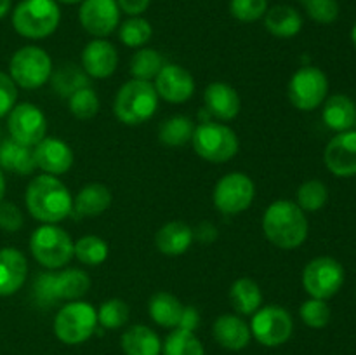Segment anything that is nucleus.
Here are the masks:
<instances>
[{
    "instance_id": "nucleus-1",
    "label": "nucleus",
    "mask_w": 356,
    "mask_h": 355,
    "mask_svg": "<svg viewBox=\"0 0 356 355\" xmlns=\"http://www.w3.org/2000/svg\"><path fill=\"white\" fill-rule=\"evenodd\" d=\"M24 202L28 212L45 225L63 221L73 209L68 187L52 174L33 178L24 194Z\"/></svg>"
},
{
    "instance_id": "nucleus-2",
    "label": "nucleus",
    "mask_w": 356,
    "mask_h": 355,
    "mask_svg": "<svg viewBox=\"0 0 356 355\" xmlns=\"http://www.w3.org/2000/svg\"><path fill=\"white\" fill-rule=\"evenodd\" d=\"M264 235L280 249H298L308 237L305 211L292 200H277L266 209L263 218Z\"/></svg>"
},
{
    "instance_id": "nucleus-3",
    "label": "nucleus",
    "mask_w": 356,
    "mask_h": 355,
    "mask_svg": "<svg viewBox=\"0 0 356 355\" xmlns=\"http://www.w3.org/2000/svg\"><path fill=\"white\" fill-rule=\"evenodd\" d=\"M159 108V94L148 80L132 79L118 89L113 111L125 125H139L155 115Z\"/></svg>"
},
{
    "instance_id": "nucleus-4",
    "label": "nucleus",
    "mask_w": 356,
    "mask_h": 355,
    "mask_svg": "<svg viewBox=\"0 0 356 355\" xmlns=\"http://www.w3.org/2000/svg\"><path fill=\"white\" fill-rule=\"evenodd\" d=\"M90 287L89 275L79 268H66L63 271H44L38 274L33 284V294L44 306L56 305L59 299L82 298Z\"/></svg>"
},
{
    "instance_id": "nucleus-5",
    "label": "nucleus",
    "mask_w": 356,
    "mask_h": 355,
    "mask_svg": "<svg viewBox=\"0 0 356 355\" xmlns=\"http://www.w3.org/2000/svg\"><path fill=\"white\" fill-rule=\"evenodd\" d=\"M61 10L54 0H21L13 13V26L21 37L40 40L58 28Z\"/></svg>"
},
{
    "instance_id": "nucleus-6",
    "label": "nucleus",
    "mask_w": 356,
    "mask_h": 355,
    "mask_svg": "<svg viewBox=\"0 0 356 355\" xmlns=\"http://www.w3.org/2000/svg\"><path fill=\"white\" fill-rule=\"evenodd\" d=\"M193 150L207 162H228L238 152V138L228 125L218 122H202L191 136Z\"/></svg>"
},
{
    "instance_id": "nucleus-7",
    "label": "nucleus",
    "mask_w": 356,
    "mask_h": 355,
    "mask_svg": "<svg viewBox=\"0 0 356 355\" xmlns=\"http://www.w3.org/2000/svg\"><path fill=\"white\" fill-rule=\"evenodd\" d=\"M30 249L35 260L45 268L58 270L73 258V242L68 233L56 225H42L30 239Z\"/></svg>"
},
{
    "instance_id": "nucleus-8",
    "label": "nucleus",
    "mask_w": 356,
    "mask_h": 355,
    "mask_svg": "<svg viewBox=\"0 0 356 355\" xmlns=\"http://www.w3.org/2000/svg\"><path fill=\"white\" fill-rule=\"evenodd\" d=\"M97 324V312L86 301H72L63 306L54 319V333L66 345L83 343L92 336Z\"/></svg>"
},
{
    "instance_id": "nucleus-9",
    "label": "nucleus",
    "mask_w": 356,
    "mask_h": 355,
    "mask_svg": "<svg viewBox=\"0 0 356 355\" xmlns=\"http://www.w3.org/2000/svg\"><path fill=\"white\" fill-rule=\"evenodd\" d=\"M10 79L23 89H38L51 80L52 61L47 52L35 45H26L10 58Z\"/></svg>"
},
{
    "instance_id": "nucleus-10",
    "label": "nucleus",
    "mask_w": 356,
    "mask_h": 355,
    "mask_svg": "<svg viewBox=\"0 0 356 355\" xmlns=\"http://www.w3.org/2000/svg\"><path fill=\"white\" fill-rule=\"evenodd\" d=\"M344 268L336 258L318 256L309 261L302 271V285L312 298L329 299L341 291L344 284Z\"/></svg>"
},
{
    "instance_id": "nucleus-11",
    "label": "nucleus",
    "mask_w": 356,
    "mask_h": 355,
    "mask_svg": "<svg viewBox=\"0 0 356 355\" xmlns=\"http://www.w3.org/2000/svg\"><path fill=\"white\" fill-rule=\"evenodd\" d=\"M289 100L298 110L313 111L329 94V79L316 66H302L289 82Z\"/></svg>"
},
{
    "instance_id": "nucleus-12",
    "label": "nucleus",
    "mask_w": 356,
    "mask_h": 355,
    "mask_svg": "<svg viewBox=\"0 0 356 355\" xmlns=\"http://www.w3.org/2000/svg\"><path fill=\"white\" fill-rule=\"evenodd\" d=\"M294 322L291 313L277 305H268L257 310L252 317L250 333L264 347H280L292 336Z\"/></svg>"
},
{
    "instance_id": "nucleus-13",
    "label": "nucleus",
    "mask_w": 356,
    "mask_h": 355,
    "mask_svg": "<svg viewBox=\"0 0 356 355\" xmlns=\"http://www.w3.org/2000/svg\"><path fill=\"white\" fill-rule=\"evenodd\" d=\"M252 180L243 173H229L214 188V205L222 214H238L250 207L254 200Z\"/></svg>"
},
{
    "instance_id": "nucleus-14",
    "label": "nucleus",
    "mask_w": 356,
    "mask_h": 355,
    "mask_svg": "<svg viewBox=\"0 0 356 355\" xmlns=\"http://www.w3.org/2000/svg\"><path fill=\"white\" fill-rule=\"evenodd\" d=\"M10 138L24 146H37L47 132L44 113L31 103H21L9 111Z\"/></svg>"
},
{
    "instance_id": "nucleus-15",
    "label": "nucleus",
    "mask_w": 356,
    "mask_h": 355,
    "mask_svg": "<svg viewBox=\"0 0 356 355\" xmlns=\"http://www.w3.org/2000/svg\"><path fill=\"white\" fill-rule=\"evenodd\" d=\"M79 19L87 33L104 38L117 30L120 23V7L117 0H83Z\"/></svg>"
},
{
    "instance_id": "nucleus-16",
    "label": "nucleus",
    "mask_w": 356,
    "mask_h": 355,
    "mask_svg": "<svg viewBox=\"0 0 356 355\" xmlns=\"http://www.w3.org/2000/svg\"><path fill=\"white\" fill-rule=\"evenodd\" d=\"M323 162L334 176H356V131L337 132V136L327 143Z\"/></svg>"
},
{
    "instance_id": "nucleus-17",
    "label": "nucleus",
    "mask_w": 356,
    "mask_h": 355,
    "mask_svg": "<svg viewBox=\"0 0 356 355\" xmlns=\"http://www.w3.org/2000/svg\"><path fill=\"white\" fill-rule=\"evenodd\" d=\"M155 89L159 97L169 103H184L195 93V80L186 68L179 65H163L155 77Z\"/></svg>"
},
{
    "instance_id": "nucleus-18",
    "label": "nucleus",
    "mask_w": 356,
    "mask_h": 355,
    "mask_svg": "<svg viewBox=\"0 0 356 355\" xmlns=\"http://www.w3.org/2000/svg\"><path fill=\"white\" fill-rule=\"evenodd\" d=\"M118 66V52L104 38H94L82 52V68L92 79H108Z\"/></svg>"
},
{
    "instance_id": "nucleus-19",
    "label": "nucleus",
    "mask_w": 356,
    "mask_h": 355,
    "mask_svg": "<svg viewBox=\"0 0 356 355\" xmlns=\"http://www.w3.org/2000/svg\"><path fill=\"white\" fill-rule=\"evenodd\" d=\"M35 164L45 174L59 176L73 166V152L58 138H44L33 150Z\"/></svg>"
},
{
    "instance_id": "nucleus-20",
    "label": "nucleus",
    "mask_w": 356,
    "mask_h": 355,
    "mask_svg": "<svg viewBox=\"0 0 356 355\" xmlns=\"http://www.w3.org/2000/svg\"><path fill=\"white\" fill-rule=\"evenodd\" d=\"M28 275L26 258L13 247L0 249V296H10L23 287Z\"/></svg>"
},
{
    "instance_id": "nucleus-21",
    "label": "nucleus",
    "mask_w": 356,
    "mask_h": 355,
    "mask_svg": "<svg viewBox=\"0 0 356 355\" xmlns=\"http://www.w3.org/2000/svg\"><path fill=\"white\" fill-rule=\"evenodd\" d=\"M204 101L209 113L225 122L233 120L238 115L240 106H242L238 93L225 82H212L205 89Z\"/></svg>"
},
{
    "instance_id": "nucleus-22",
    "label": "nucleus",
    "mask_w": 356,
    "mask_h": 355,
    "mask_svg": "<svg viewBox=\"0 0 356 355\" xmlns=\"http://www.w3.org/2000/svg\"><path fill=\"white\" fill-rule=\"evenodd\" d=\"M216 341L228 350H242L250 341V327L242 317L225 313L219 317L212 327Z\"/></svg>"
},
{
    "instance_id": "nucleus-23",
    "label": "nucleus",
    "mask_w": 356,
    "mask_h": 355,
    "mask_svg": "<svg viewBox=\"0 0 356 355\" xmlns=\"http://www.w3.org/2000/svg\"><path fill=\"white\" fill-rule=\"evenodd\" d=\"M322 118L329 129L336 132L351 131L356 124V104L346 94H332L323 104Z\"/></svg>"
},
{
    "instance_id": "nucleus-24",
    "label": "nucleus",
    "mask_w": 356,
    "mask_h": 355,
    "mask_svg": "<svg viewBox=\"0 0 356 355\" xmlns=\"http://www.w3.org/2000/svg\"><path fill=\"white\" fill-rule=\"evenodd\" d=\"M193 240V230L183 221H169L156 232L155 242L160 253L167 256H179L186 253Z\"/></svg>"
},
{
    "instance_id": "nucleus-25",
    "label": "nucleus",
    "mask_w": 356,
    "mask_h": 355,
    "mask_svg": "<svg viewBox=\"0 0 356 355\" xmlns=\"http://www.w3.org/2000/svg\"><path fill=\"white\" fill-rule=\"evenodd\" d=\"M264 26L278 38H292L301 31L302 16L291 6H275L264 14Z\"/></svg>"
},
{
    "instance_id": "nucleus-26",
    "label": "nucleus",
    "mask_w": 356,
    "mask_h": 355,
    "mask_svg": "<svg viewBox=\"0 0 356 355\" xmlns=\"http://www.w3.org/2000/svg\"><path fill=\"white\" fill-rule=\"evenodd\" d=\"M111 205L110 188L101 183H90L79 191L73 200V209L83 218L99 216Z\"/></svg>"
},
{
    "instance_id": "nucleus-27",
    "label": "nucleus",
    "mask_w": 356,
    "mask_h": 355,
    "mask_svg": "<svg viewBox=\"0 0 356 355\" xmlns=\"http://www.w3.org/2000/svg\"><path fill=\"white\" fill-rule=\"evenodd\" d=\"M125 355H160L162 343L155 331L146 326H132L122 336Z\"/></svg>"
},
{
    "instance_id": "nucleus-28",
    "label": "nucleus",
    "mask_w": 356,
    "mask_h": 355,
    "mask_svg": "<svg viewBox=\"0 0 356 355\" xmlns=\"http://www.w3.org/2000/svg\"><path fill=\"white\" fill-rule=\"evenodd\" d=\"M232 305L240 315H254L261 308L263 303V292L257 282L252 278L242 277L233 282L232 291H229Z\"/></svg>"
},
{
    "instance_id": "nucleus-29",
    "label": "nucleus",
    "mask_w": 356,
    "mask_h": 355,
    "mask_svg": "<svg viewBox=\"0 0 356 355\" xmlns=\"http://www.w3.org/2000/svg\"><path fill=\"white\" fill-rule=\"evenodd\" d=\"M0 166L10 173L31 174L37 167L33 150H30V146L19 145L14 139H7L0 145Z\"/></svg>"
},
{
    "instance_id": "nucleus-30",
    "label": "nucleus",
    "mask_w": 356,
    "mask_h": 355,
    "mask_svg": "<svg viewBox=\"0 0 356 355\" xmlns=\"http://www.w3.org/2000/svg\"><path fill=\"white\" fill-rule=\"evenodd\" d=\"M148 310L152 319L159 326L177 327L179 326L181 315H183V303L170 292H155L148 303Z\"/></svg>"
},
{
    "instance_id": "nucleus-31",
    "label": "nucleus",
    "mask_w": 356,
    "mask_h": 355,
    "mask_svg": "<svg viewBox=\"0 0 356 355\" xmlns=\"http://www.w3.org/2000/svg\"><path fill=\"white\" fill-rule=\"evenodd\" d=\"M52 87L63 97H70L79 89L89 87V75L76 65H63L52 73Z\"/></svg>"
},
{
    "instance_id": "nucleus-32",
    "label": "nucleus",
    "mask_w": 356,
    "mask_h": 355,
    "mask_svg": "<svg viewBox=\"0 0 356 355\" xmlns=\"http://www.w3.org/2000/svg\"><path fill=\"white\" fill-rule=\"evenodd\" d=\"M193 131L195 127L191 118L184 117V115H174L160 125L159 139L167 146H183L191 141Z\"/></svg>"
},
{
    "instance_id": "nucleus-33",
    "label": "nucleus",
    "mask_w": 356,
    "mask_h": 355,
    "mask_svg": "<svg viewBox=\"0 0 356 355\" xmlns=\"http://www.w3.org/2000/svg\"><path fill=\"white\" fill-rule=\"evenodd\" d=\"M73 256H76L80 263L89 265V267H97V265L106 261L108 244L96 235L80 237L73 244Z\"/></svg>"
},
{
    "instance_id": "nucleus-34",
    "label": "nucleus",
    "mask_w": 356,
    "mask_h": 355,
    "mask_svg": "<svg viewBox=\"0 0 356 355\" xmlns=\"http://www.w3.org/2000/svg\"><path fill=\"white\" fill-rule=\"evenodd\" d=\"M165 355H205L200 340L193 334V331H186L177 327L176 331L167 336L163 343Z\"/></svg>"
},
{
    "instance_id": "nucleus-35",
    "label": "nucleus",
    "mask_w": 356,
    "mask_h": 355,
    "mask_svg": "<svg viewBox=\"0 0 356 355\" xmlns=\"http://www.w3.org/2000/svg\"><path fill=\"white\" fill-rule=\"evenodd\" d=\"M163 59L155 49H141L131 59V73L138 80H152L159 75Z\"/></svg>"
},
{
    "instance_id": "nucleus-36",
    "label": "nucleus",
    "mask_w": 356,
    "mask_h": 355,
    "mask_svg": "<svg viewBox=\"0 0 356 355\" xmlns=\"http://www.w3.org/2000/svg\"><path fill=\"white\" fill-rule=\"evenodd\" d=\"M327 200H329V190H327L325 183L320 180H309L299 187L298 202L296 204L302 211L315 212L320 211L327 204Z\"/></svg>"
},
{
    "instance_id": "nucleus-37",
    "label": "nucleus",
    "mask_w": 356,
    "mask_h": 355,
    "mask_svg": "<svg viewBox=\"0 0 356 355\" xmlns=\"http://www.w3.org/2000/svg\"><path fill=\"white\" fill-rule=\"evenodd\" d=\"M153 35V28L149 21L145 17L132 16L127 21H124L118 31V37L127 47H141L146 42H149Z\"/></svg>"
},
{
    "instance_id": "nucleus-38",
    "label": "nucleus",
    "mask_w": 356,
    "mask_h": 355,
    "mask_svg": "<svg viewBox=\"0 0 356 355\" xmlns=\"http://www.w3.org/2000/svg\"><path fill=\"white\" fill-rule=\"evenodd\" d=\"M70 100V111L79 120H89L99 111V97L90 87H83L73 93Z\"/></svg>"
},
{
    "instance_id": "nucleus-39",
    "label": "nucleus",
    "mask_w": 356,
    "mask_h": 355,
    "mask_svg": "<svg viewBox=\"0 0 356 355\" xmlns=\"http://www.w3.org/2000/svg\"><path fill=\"white\" fill-rule=\"evenodd\" d=\"M129 320V306L124 299H108L97 312V322L106 329H118Z\"/></svg>"
},
{
    "instance_id": "nucleus-40",
    "label": "nucleus",
    "mask_w": 356,
    "mask_h": 355,
    "mask_svg": "<svg viewBox=\"0 0 356 355\" xmlns=\"http://www.w3.org/2000/svg\"><path fill=\"white\" fill-rule=\"evenodd\" d=\"M299 313H301L302 322L313 329H322L330 322V306L327 305L325 299H308L302 303Z\"/></svg>"
},
{
    "instance_id": "nucleus-41",
    "label": "nucleus",
    "mask_w": 356,
    "mask_h": 355,
    "mask_svg": "<svg viewBox=\"0 0 356 355\" xmlns=\"http://www.w3.org/2000/svg\"><path fill=\"white\" fill-rule=\"evenodd\" d=\"M268 10V0H232L229 13L242 23H254L261 19Z\"/></svg>"
},
{
    "instance_id": "nucleus-42",
    "label": "nucleus",
    "mask_w": 356,
    "mask_h": 355,
    "mask_svg": "<svg viewBox=\"0 0 356 355\" xmlns=\"http://www.w3.org/2000/svg\"><path fill=\"white\" fill-rule=\"evenodd\" d=\"M308 16L320 24H332L339 17L337 0H302Z\"/></svg>"
},
{
    "instance_id": "nucleus-43",
    "label": "nucleus",
    "mask_w": 356,
    "mask_h": 355,
    "mask_svg": "<svg viewBox=\"0 0 356 355\" xmlns=\"http://www.w3.org/2000/svg\"><path fill=\"white\" fill-rule=\"evenodd\" d=\"M23 226V214L13 202H0V228L6 232H17Z\"/></svg>"
},
{
    "instance_id": "nucleus-44",
    "label": "nucleus",
    "mask_w": 356,
    "mask_h": 355,
    "mask_svg": "<svg viewBox=\"0 0 356 355\" xmlns=\"http://www.w3.org/2000/svg\"><path fill=\"white\" fill-rule=\"evenodd\" d=\"M17 97V89L14 80L9 75L0 72V118L9 113L14 108Z\"/></svg>"
},
{
    "instance_id": "nucleus-45",
    "label": "nucleus",
    "mask_w": 356,
    "mask_h": 355,
    "mask_svg": "<svg viewBox=\"0 0 356 355\" xmlns=\"http://www.w3.org/2000/svg\"><path fill=\"white\" fill-rule=\"evenodd\" d=\"M152 0H117L120 10H124L129 16H139L149 7Z\"/></svg>"
},
{
    "instance_id": "nucleus-46",
    "label": "nucleus",
    "mask_w": 356,
    "mask_h": 355,
    "mask_svg": "<svg viewBox=\"0 0 356 355\" xmlns=\"http://www.w3.org/2000/svg\"><path fill=\"white\" fill-rule=\"evenodd\" d=\"M198 322H200V317H198V312L193 308V306H184L183 315H181L179 326L181 329L186 331H195L198 327Z\"/></svg>"
},
{
    "instance_id": "nucleus-47",
    "label": "nucleus",
    "mask_w": 356,
    "mask_h": 355,
    "mask_svg": "<svg viewBox=\"0 0 356 355\" xmlns=\"http://www.w3.org/2000/svg\"><path fill=\"white\" fill-rule=\"evenodd\" d=\"M10 3H13V0H0V19L7 16V13L10 10Z\"/></svg>"
},
{
    "instance_id": "nucleus-48",
    "label": "nucleus",
    "mask_w": 356,
    "mask_h": 355,
    "mask_svg": "<svg viewBox=\"0 0 356 355\" xmlns=\"http://www.w3.org/2000/svg\"><path fill=\"white\" fill-rule=\"evenodd\" d=\"M3 195H6V180H3V174L0 171V202H2Z\"/></svg>"
},
{
    "instance_id": "nucleus-49",
    "label": "nucleus",
    "mask_w": 356,
    "mask_h": 355,
    "mask_svg": "<svg viewBox=\"0 0 356 355\" xmlns=\"http://www.w3.org/2000/svg\"><path fill=\"white\" fill-rule=\"evenodd\" d=\"M351 42H353V45L356 47V23H355V26L351 28Z\"/></svg>"
},
{
    "instance_id": "nucleus-50",
    "label": "nucleus",
    "mask_w": 356,
    "mask_h": 355,
    "mask_svg": "<svg viewBox=\"0 0 356 355\" xmlns=\"http://www.w3.org/2000/svg\"><path fill=\"white\" fill-rule=\"evenodd\" d=\"M59 2L68 3V6H73V3H80V2H83V0H59Z\"/></svg>"
}]
</instances>
